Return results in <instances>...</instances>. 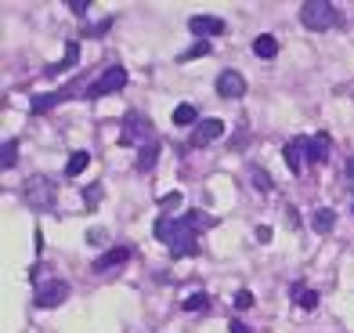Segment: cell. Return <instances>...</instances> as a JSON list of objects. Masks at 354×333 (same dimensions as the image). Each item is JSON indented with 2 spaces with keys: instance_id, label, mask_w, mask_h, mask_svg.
Segmentation results:
<instances>
[{
  "instance_id": "3957f363",
  "label": "cell",
  "mask_w": 354,
  "mask_h": 333,
  "mask_svg": "<svg viewBox=\"0 0 354 333\" xmlns=\"http://www.w3.org/2000/svg\"><path fill=\"white\" fill-rule=\"evenodd\" d=\"M156 141V127H152V120L145 116V113H127L123 116V131H120V145H152Z\"/></svg>"
},
{
  "instance_id": "4dcf8cb0",
  "label": "cell",
  "mask_w": 354,
  "mask_h": 333,
  "mask_svg": "<svg viewBox=\"0 0 354 333\" xmlns=\"http://www.w3.org/2000/svg\"><path fill=\"white\" fill-rule=\"evenodd\" d=\"M109 26H112V19H105V22H98V26H91V33L102 37V33H109Z\"/></svg>"
},
{
  "instance_id": "cb8c5ba5",
  "label": "cell",
  "mask_w": 354,
  "mask_h": 333,
  "mask_svg": "<svg viewBox=\"0 0 354 333\" xmlns=\"http://www.w3.org/2000/svg\"><path fill=\"white\" fill-rule=\"evenodd\" d=\"M206 305H210V294H206V290H199V294H192V297L185 300L181 308H185V312H203Z\"/></svg>"
},
{
  "instance_id": "5bb4252c",
  "label": "cell",
  "mask_w": 354,
  "mask_h": 333,
  "mask_svg": "<svg viewBox=\"0 0 354 333\" xmlns=\"http://www.w3.org/2000/svg\"><path fill=\"white\" fill-rule=\"evenodd\" d=\"M69 98V87H62V91H51V94H37L33 98V113H51V109L58 102H66Z\"/></svg>"
},
{
  "instance_id": "4fadbf2b",
  "label": "cell",
  "mask_w": 354,
  "mask_h": 333,
  "mask_svg": "<svg viewBox=\"0 0 354 333\" xmlns=\"http://www.w3.org/2000/svg\"><path fill=\"white\" fill-rule=\"evenodd\" d=\"M282 156H286V167H289V174H300L304 170V145H300V138L297 141H286V149H282Z\"/></svg>"
},
{
  "instance_id": "f546056e",
  "label": "cell",
  "mask_w": 354,
  "mask_h": 333,
  "mask_svg": "<svg viewBox=\"0 0 354 333\" xmlns=\"http://www.w3.org/2000/svg\"><path fill=\"white\" fill-rule=\"evenodd\" d=\"M228 333H253V330H250L246 323H239V319H232V323H228Z\"/></svg>"
},
{
  "instance_id": "277c9868",
  "label": "cell",
  "mask_w": 354,
  "mask_h": 333,
  "mask_svg": "<svg viewBox=\"0 0 354 333\" xmlns=\"http://www.w3.org/2000/svg\"><path fill=\"white\" fill-rule=\"evenodd\" d=\"M127 80H131V76H127V69L123 66H109L98 80H94L91 87H87V98L94 102V98H105V94H116V91H123L127 87Z\"/></svg>"
},
{
  "instance_id": "d6a6232c",
  "label": "cell",
  "mask_w": 354,
  "mask_h": 333,
  "mask_svg": "<svg viewBox=\"0 0 354 333\" xmlns=\"http://www.w3.org/2000/svg\"><path fill=\"white\" fill-rule=\"evenodd\" d=\"M33 246H37V258H40V250H44V235H40V228L33 232Z\"/></svg>"
},
{
  "instance_id": "6da1fadb",
  "label": "cell",
  "mask_w": 354,
  "mask_h": 333,
  "mask_svg": "<svg viewBox=\"0 0 354 333\" xmlns=\"http://www.w3.org/2000/svg\"><path fill=\"white\" fill-rule=\"evenodd\" d=\"M210 225V217L199 210L177 214V217H159L156 221V240H163L170 246V258H196L199 253V232Z\"/></svg>"
},
{
  "instance_id": "2e32d148",
  "label": "cell",
  "mask_w": 354,
  "mask_h": 333,
  "mask_svg": "<svg viewBox=\"0 0 354 333\" xmlns=\"http://www.w3.org/2000/svg\"><path fill=\"white\" fill-rule=\"evenodd\" d=\"M253 55L257 58H275L279 55V40L271 37V33H261V37L253 40Z\"/></svg>"
},
{
  "instance_id": "8992f818",
  "label": "cell",
  "mask_w": 354,
  "mask_h": 333,
  "mask_svg": "<svg viewBox=\"0 0 354 333\" xmlns=\"http://www.w3.org/2000/svg\"><path fill=\"white\" fill-rule=\"evenodd\" d=\"M26 203L29 207H37V210H51V203H55V188L47 178H29L26 181Z\"/></svg>"
},
{
  "instance_id": "ac0fdd59",
  "label": "cell",
  "mask_w": 354,
  "mask_h": 333,
  "mask_svg": "<svg viewBox=\"0 0 354 333\" xmlns=\"http://www.w3.org/2000/svg\"><path fill=\"white\" fill-rule=\"evenodd\" d=\"M156 160H159V141H152V145L138 149V170H152Z\"/></svg>"
},
{
  "instance_id": "ffe728a7",
  "label": "cell",
  "mask_w": 354,
  "mask_h": 333,
  "mask_svg": "<svg viewBox=\"0 0 354 333\" xmlns=\"http://www.w3.org/2000/svg\"><path fill=\"white\" fill-rule=\"evenodd\" d=\"M0 167L11 170V167H19V141H4V149H0Z\"/></svg>"
},
{
  "instance_id": "8fae6325",
  "label": "cell",
  "mask_w": 354,
  "mask_h": 333,
  "mask_svg": "<svg viewBox=\"0 0 354 333\" xmlns=\"http://www.w3.org/2000/svg\"><path fill=\"white\" fill-rule=\"evenodd\" d=\"M224 134V123L214 116V120H203V123H196V134H192V145L196 149H203V145H210V141H217Z\"/></svg>"
},
{
  "instance_id": "5b68a950",
  "label": "cell",
  "mask_w": 354,
  "mask_h": 333,
  "mask_svg": "<svg viewBox=\"0 0 354 333\" xmlns=\"http://www.w3.org/2000/svg\"><path fill=\"white\" fill-rule=\"evenodd\" d=\"M66 297H69V282L66 279H47V282L37 287L33 305L37 308H58V305H66Z\"/></svg>"
},
{
  "instance_id": "e0dca14e",
  "label": "cell",
  "mask_w": 354,
  "mask_h": 333,
  "mask_svg": "<svg viewBox=\"0 0 354 333\" xmlns=\"http://www.w3.org/2000/svg\"><path fill=\"white\" fill-rule=\"evenodd\" d=\"M293 300H297V305L304 308V312H315L318 308V290H304V287H293Z\"/></svg>"
},
{
  "instance_id": "30bf717a",
  "label": "cell",
  "mask_w": 354,
  "mask_h": 333,
  "mask_svg": "<svg viewBox=\"0 0 354 333\" xmlns=\"http://www.w3.org/2000/svg\"><path fill=\"white\" fill-rule=\"evenodd\" d=\"M127 261H131V246H109L105 253H102V258L98 261H94V272H112V268H123Z\"/></svg>"
},
{
  "instance_id": "7c38bea8",
  "label": "cell",
  "mask_w": 354,
  "mask_h": 333,
  "mask_svg": "<svg viewBox=\"0 0 354 333\" xmlns=\"http://www.w3.org/2000/svg\"><path fill=\"white\" fill-rule=\"evenodd\" d=\"M76 62H80V44H76V40H69V44H66V55H62V58L55 62V66H47V76L66 73V69H73V66H76Z\"/></svg>"
},
{
  "instance_id": "484cf974",
  "label": "cell",
  "mask_w": 354,
  "mask_h": 333,
  "mask_svg": "<svg viewBox=\"0 0 354 333\" xmlns=\"http://www.w3.org/2000/svg\"><path fill=\"white\" fill-rule=\"evenodd\" d=\"M235 308H239V312L253 308V294H250V290H239V294H235Z\"/></svg>"
},
{
  "instance_id": "7a4b0ae2",
  "label": "cell",
  "mask_w": 354,
  "mask_h": 333,
  "mask_svg": "<svg viewBox=\"0 0 354 333\" xmlns=\"http://www.w3.org/2000/svg\"><path fill=\"white\" fill-rule=\"evenodd\" d=\"M300 22L311 29V33H326V29H333L336 22H340V11H336V4H329V0H304L300 4Z\"/></svg>"
},
{
  "instance_id": "44dd1931",
  "label": "cell",
  "mask_w": 354,
  "mask_h": 333,
  "mask_svg": "<svg viewBox=\"0 0 354 333\" xmlns=\"http://www.w3.org/2000/svg\"><path fill=\"white\" fill-rule=\"evenodd\" d=\"M250 181H253L257 192H271V188H275V181H271V174H268V170H261V167H250Z\"/></svg>"
},
{
  "instance_id": "d6986e66",
  "label": "cell",
  "mask_w": 354,
  "mask_h": 333,
  "mask_svg": "<svg viewBox=\"0 0 354 333\" xmlns=\"http://www.w3.org/2000/svg\"><path fill=\"white\" fill-rule=\"evenodd\" d=\"M87 163H91V152L76 149V152L69 156V163H66V174H69V178H76V174H84V170H87Z\"/></svg>"
},
{
  "instance_id": "9a60e30c",
  "label": "cell",
  "mask_w": 354,
  "mask_h": 333,
  "mask_svg": "<svg viewBox=\"0 0 354 333\" xmlns=\"http://www.w3.org/2000/svg\"><path fill=\"white\" fill-rule=\"evenodd\" d=\"M311 228H315L318 235H329V232L336 228V214H333L329 207H318V210L311 214Z\"/></svg>"
},
{
  "instance_id": "1f68e13d",
  "label": "cell",
  "mask_w": 354,
  "mask_h": 333,
  "mask_svg": "<svg viewBox=\"0 0 354 333\" xmlns=\"http://www.w3.org/2000/svg\"><path fill=\"white\" fill-rule=\"evenodd\" d=\"M257 240H261V243H271V228L261 225V228H257Z\"/></svg>"
},
{
  "instance_id": "4316f807",
  "label": "cell",
  "mask_w": 354,
  "mask_h": 333,
  "mask_svg": "<svg viewBox=\"0 0 354 333\" xmlns=\"http://www.w3.org/2000/svg\"><path fill=\"white\" fill-rule=\"evenodd\" d=\"M69 11L73 15H87L91 11V0H69Z\"/></svg>"
},
{
  "instance_id": "7402d4cb",
  "label": "cell",
  "mask_w": 354,
  "mask_h": 333,
  "mask_svg": "<svg viewBox=\"0 0 354 333\" xmlns=\"http://www.w3.org/2000/svg\"><path fill=\"white\" fill-rule=\"evenodd\" d=\"M210 51H214V44H210V40H199V44H192L188 51H181V55H177V62H196V58L210 55Z\"/></svg>"
},
{
  "instance_id": "f1b7e54d",
  "label": "cell",
  "mask_w": 354,
  "mask_h": 333,
  "mask_svg": "<svg viewBox=\"0 0 354 333\" xmlns=\"http://www.w3.org/2000/svg\"><path fill=\"white\" fill-rule=\"evenodd\" d=\"M177 203H181V192H170V196H163V199H159V207H163V210H170V207H177Z\"/></svg>"
},
{
  "instance_id": "d4e9b609",
  "label": "cell",
  "mask_w": 354,
  "mask_h": 333,
  "mask_svg": "<svg viewBox=\"0 0 354 333\" xmlns=\"http://www.w3.org/2000/svg\"><path fill=\"white\" fill-rule=\"evenodd\" d=\"M84 203H87V207H98V203H102V185H87L84 188Z\"/></svg>"
},
{
  "instance_id": "ba28073f",
  "label": "cell",
  "mask_w": 354,
  "mask_h": 333,
  "mask_svg": "<svg viewBox=\"0 0 354 333\" xmlns=\"http://www.w3.org/2000/svg\"><path fill=\"white\" fill-rule=\"evenodd\" d=\"M188 29H192V37H206V40H210V37H221L228 26H224L221 19H214V15H192Z\"/></svg>"
},
{
  "instance_id": "603a6c76",
  "label": "cell",
  "mask_w": 354,
  "mask_h": 333,
  "mask_svg": "<svg viewBox=\"0 0 354 333\" xmlns=\"http://www.w3.org/2000/svg\"><path fill=\"white\" fill-rule=\"evenodd\" d=\"M174 123H177V127L196 123V105H188V102H185V105H177V109H174Z\"/></svg>"
},
{
  "instance_id": "83f0119b",
  "label": "cell",
  "mask_w": 354,
  "mask_h": 333,
  "mask_svg": "<svg viewBox=\"0 0 354 333\" xmlns=\"http://www.w3.org/2000/svg\"><path fill=\"white\" fill-rule=\"evenodd\" d=\"M105 240H109L105 228H91V232H87V243H91V246H94V243H105Z\"/></svg>"
},
{
  "instance_id": "9c48e42d",
  "label": "cell",
  "mask_w": 354,
  "mask_h": 333,
  "mask_svg": "<svg viewBox=\"0 0 354 333\" xmlns=\"http://www.w3.org/2000/svg\"><path fill=\"white\" fill-rule=\"evenodd\" d=\"M300 145H304L308 163H326V156H329V134H326V131L311 134V138H300Z\"/></svg>"
},
{
  "instance_id": "52a82bcc",
  "label": "cell",
  "mask_w": 354,
  "mask_h": 333,
  "mask_svg": "<svg viewBox=\"0 0 354 333\" xmlns=\"http://www.w3.org/2000/svg\"><path fill=\"white\" fill-rule=\"evenodd\" d=\"M217 94L221 98H243L246 94V76L243 73H235V69H224L221 76H217Z\"/></svg>"
},
{
  "instance_id": "836d02e7",
  "label": "cell",
  "mask_w": 354,
  "mask_h": 333,
  "mask_svg": "<svg viewBox=\"0 0 354 333\" xmlns=\"http://www.w3.org/2000/svg\"><path fill=\"white\" fill-rule=\"evenodd\" d=\"M347 174H351V178H354V160H351V163H347Z\"/></svg>"
}]
</instances>
